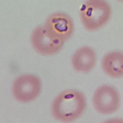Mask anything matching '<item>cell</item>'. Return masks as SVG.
<instances>
[{
	"label": "cell",
	"instance_id": "8992f818",
	"mask_svg": "<svg viewBox=\"0 0 123 123\" xmlns=\"http://www.w3.org/2000/svg\"><path fill=\"white\" fill-rule=\"evenodd\" d=\"M31 45L40 54L49 56L58 53L62 49L63 42L50 37L44 26L36 27L31 35Z\"/></svg>",
	"mask_w": 123,
	"mask_h": 123
},
{
	"label": "cell",
	"instance_id": "9c48e42d",
	"mask_svg": "<svg viewBox=\"0 0 123 123\" xmlns=\"http://www.w3.org/2000/svg\"><path fill=\"white\" fill-rule=\"evenodd\" d=\"M119 1H123V0H118Z\"/></svg>",
	"mask_w": 123,
	"mask_h": 123
},
{
	"label": "cell",
	"instance_id": "7a4b0ae2",
	"mask_svg": "<svg viewBox=\"0 0 123 123\" xmlns=\"http://www.w3.org/2000/svg\"><path fill=\"white\" fill-rule=\"evenodd\" d=\"M111 14L110 7L104 0H87L80 11L81 22L88 31L102 27L109 20Z\"/></svg>",
	"mask_w": 123,
	"mask_h": 123
},
{
	"label": "cell",
	"instance_id": "52a82bcc",
	"mask_svg": "<svg viewBox=\"0 0 123 123\" xmlns=\"http://www.w3.org/2000/svg\"><path fill=\"white\" fill-rule=\"evenodd\" d=\"M96 62V53L88 47H83L77 49L72 58V64L74 69L83 73L90 71L94 68Z\"/></svg>",
	"mask_w": 123,
	"mask_h": 123
},
{
	"label": "cell",
	"instance_id": "277c9868",
	"mask_svg": "<svg viewBox=\"0 0 123 123\" xmlns=\"http://www.w3.org/2000/svg\"><path fill=\"white\" fill-rule=\"evenodd\" d=\"M44 26L50 37L63 42L68 40L74 31V24L71 19L66 14L60 12L51 14Z\"/></svg>",
	"mask_w": 123,
	"mask_h": 123
},
{
	"label": "cell",
	"instance_id": "3957f363",
	"mask_svg": "<svg viewBox=\"0 0 123 123\" xmlns=\"http://www.w3.org/2000/svg\"><path fill=\"white\" fill-rule=\"evenodd\" d=\"M41 89L40 80L37 76L23 74L17 77L12 86L14 98L21 102H28L35 99Z\"/></svg>",
	"mask_w": 123,
	"mask_h": 123
},
{
	"label": "cell",
	"instance_id": "ba28073f",
	"mask_svg": "<svg viewBox=\"0 0 123 123\" xmlns=\"http://www.w3.org/2000/svg\"><path fill=\"white\" fill-rule=\"evenodd\" d=\"M104 72L112 77L123 76V53L113 51L105 55L101 61Z\"/></svg>",
	"mask_w": 123,
	"mask_h": 123
},
{
	"label": "cell",
	"instance_id": "6da1fadb",
	"mask_svg": "<svg viewBox=\"0 0 123 123\" xmlns=\"http://www.w3.org/2000/svg\"><path fill=\"white\" fill-rule=\"evenodd\" d=\"M86 106L84 95L73 89L64 90L54 99L51 107V113L57 120L68 122L79 117Z\"/></svg>",
	"mask_w": 123,
	"mask_h": 123
},
{
	"label": "cell",
	"instance_id": "5b68a950",
	"mask_svg": "<svg viewBox=\"0 0 123 123\" xmlns=\"http://www.w3.org/2000/svg\"><path fill=\"white\" fill-rule=\"evenodd\" d=\"M93 104L95 109L100 113L108 114L113 113L119 106V93L111 86H101L94 92Z\"/></svg>",
	"mask_w": 123,
	"mask_h": 123
}]
</instances>
